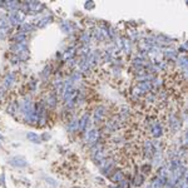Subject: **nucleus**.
<instances>
[{"label":"nucleus","instance_id":"nucleus-2","mask_svg":"<svg viewBox=\"0 0 188 188\" xmlns=\"http://www.w3.org/2000/svg\"><path fill=\"white\" fill-rule=\"evenodd\" d=\"M28 138H29V139H33V140H37L38 142V137H35L34 134H28ZM37 142H35V143H37Z\"/></svg>","mask_w":188,"mask_h":188},{"label":"nucleus","instance_id":"nucleus-1","mask_svg":"<svg viewBox=\"0 0 188 188\" xmlns=\"http://www.w3.org/2000/svg\"><path fill=\"white\" fill-rule=\"evenodd\" d=\"M12 164H14V165H18V167H24V165H26V162H25L24 159L21 158V157H16V158H13L12 161Z\"/></svg>","mask_w":188,"mask_h":188}]
</instances>
